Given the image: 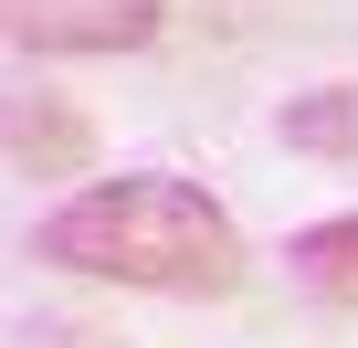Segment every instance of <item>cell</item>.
Returning a JSON list of instances; mask_svg holds the SVG:
<instances>
[{"label":"cell","instance_id":"277c9868","mask_svg":"<svg viewBox=\"0 0 358 348\" xmlns=\"http://www.w3.org/2000/svg\"><path fill=\"white\" fill-rule=\"evenodd\" d=\"M285 285L316 306H358V211H327L306 232H285Z\"/></svg>","mask_w":358,"mask_h":348},{"label":"cell","instance_id":"3957f363","mask_svg":"<svg viewBox=\"0 0 358 348\" xmlns=\"http://www.w3.org/2000/svg\"><path fill=\"white\" fill-rule=\"evenodd\" d=\"M0 169H22V180H85L95 169V116L43 74L0 85Z\"/></svg>","mask_w":358,"mask_h":348},{"label":"cell","instance_id":"7a4b0ae2","mask_svg":"<svg viewBox=\"0 0 358 348\" xmlns=\"http://www.w3.org/2000/svg\"><path fill=\"white\" fill-rule=\"evenodd\" d=\"M169 32V0H0V43L22 64H106Z\"/></svg>","mask_w":358,"mask_h":348},{"label":"cell","instance_id":"5b68a950","mask_svg":"<svg viewBox=\"0 0 358 348\" xmlns=\"http://www.w3.org/2000/svg\"><path fill=\"white\" fill-rule=\"evenodd\" d=\"M274 137H285L295 158H337V169H358V85H316V95H285Z\"/></svg>","mask_w":358,"mask_h":348},{"label":"cell","instance_id":"6da1fadb","mask_svg":"<svg viewBox=\"0 0 358 348\" xmlns=\"http://www.w3.org/2000/svg\"><path fill=\"white\" fill-rule=\"evenodd\" d=\"M32 264L85 274V285H127V295L222 306V295H243L253 243L201 180H179V169H116V180L64 190L32 222Z\"/></svg>","mask_w":358,"mask_h":348}]
</instances>
